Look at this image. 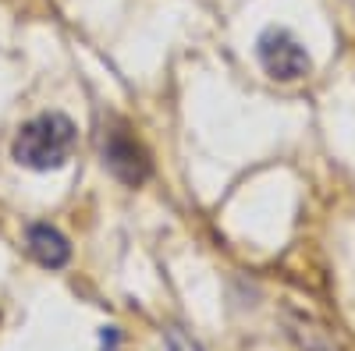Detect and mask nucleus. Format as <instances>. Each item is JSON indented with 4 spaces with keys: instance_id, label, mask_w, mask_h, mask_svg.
Listing matches in <instances>:
<instances>
[{
    "instance_id": "f257e3e1",
    "label": "nucleus",
    "mask_w": 355,
    "mask_h": 351,
    "mask_svg": "<svg viewBox=\"0 0 355 351\" xmlns=\"http://www.w3.org/2000/svg\"><path fill=\"white\" fill-rule=\"evenodd\" d=\"M75 153V125L64 114H40L28 125H21L15 138V160L33 170L64 167Z\"/></svg>"
},
{
    "instance_id": "f03ea898",
    "label": "nucleus",
    "mask_w": 355,
    "mask_h": 351,
    "mask_svg": "<svg viewBox=\"0 0 355 351\" xmlns=\"http://www.w3.org/2000/svg\"><path fill=\"white\" fill-rule=\"evenodd\" d=\"M259 50V61L266 68V75L277 78V82H299L309 75V53L302 50V43L295 39L288 28H266L256 43Z\"/></svg>"
},
{
    "instance_id": "7ed1b4c3",
    "label": "nucleus",
    "mask_w": 355,
    "mask_h": 351,
    "mask_svg": "<svg viewBox=\"0 0 355 351\" xmlns=\"http://www.w3.org/2000/svg\"><path fill=\"white\" fill-rule=\"evenodd\" d=\"M103 163L110 174L125 185H142L150 178V153L142 150V142L128 128H110L103 138Z\"/></svg>"
},
{
    "instance_id": "20e7f679",
    "label": "nucleus",
    "mask_w": 355,
    "mask_h": 351,
    "mask_svg": "<svg viewBox=\"0 0 355 351\" xmlns=\"http://www.w3.org/2000/svg\"><path fill=\"white\" fill-rule=\"evenodd\" d=\"M28 252L36 255V262H43V267L57 270L64 267V262L71 259V245L61 231H53L50 224H36L28 227Z\"/></svg>"
},
{
    "instance_id": "39448f33",
    "label": "nucleus",
    "mask_w": 355,
    "mask_h": 351,
    "mask_svg": "<svg viewBox=\"0 0 355 351\" xmlns=\"http://www.w3.org/2000/svg\"><path fill=\"white\" fill-rule=\"evenodd\" d=\"M167 351H202V348H199L182 327H171V330H167Z\"/></svg>"
}]
</instances>
